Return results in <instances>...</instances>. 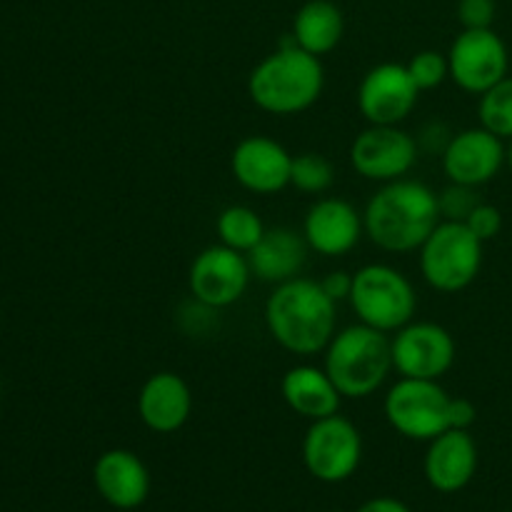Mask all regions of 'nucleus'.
<instances>
[{
    "label": "nucleus",
    "mask_w": 512,
    "mask_h": 512,
    "mask_svg": "<svg viewBox=\"0 0 512 512\" xmlns=\"http://www.w3.org/2000/svg\"><path fill=\"white\" fill-rule=\"evenodd\" d=\"M335 183V168L325 155L300 153L293 155V170H290V185L300 193L323 195Z\"/></svg>",
    "instance_id": "obj_25"
},
{
    "label": "nucleus",
    "mask_w": 512,
    "mask_h": 512,
    "mask_svg": "<svg viewBox=\"0 0 512 512\" xmlns=\"http://www.w3.org/2000/svg\"><path fill=\"white\" fill-rule=\"evenodd\" d=\"M358 512H410V508L403 503V500L373 498V500H368V503L360 505Z\"/></svg>",
    "instance_id": "obj_32"
},
{
    "label": "nucleus",
    "mask_w": 512,
    "mask_h": 512,
    "mask_svg": "<svg viewBox=\"0 0 512 512\" xmlns=\"http://www.w3.org/2000/svg\"><path fill=\"white\" fill-rule=\"evenodd\" d=\"M348 303L363 325L395 333L415 318L418 295L413 283L398 268L370 263L353 273V293Z\"/></svg>",
    "instance_id": "obj_6"
},
{
    "label": "nucleus",
    "mask_w": 512,
    "mask_h": 512,
    "mask_svg": "<svg viewBox=\"0 0 512 512\" xmlns=\"http://www.w3.org/2000/svg\"><path fill=\"white\" fill-rule=\"evenodd\" d=\"M308 250V243L298 230L268 228L260 243L248 253L250 273L270 285L288 283L303 273Z\"/></svg>",
    "instance_id": "obj_20"
},
{
    "label": "nucleus",
    "mask_w": 512,
    "mask_h": 512,
    "mask_svg": "<svg viewBox=\"0 0 512 512\" xmlns=\"http://www.w3.org/2000/svg\"><path fill=\"white\" fill-rule=\"evenodd\" d=\"M450 80L470 95H483L508 78L510 53L493 28L463 30L448 50Z\"/></svg>",
    "instance_id": "obj_9"
},
{
    "label": "nucleus",
    "mask_w": 512,
    "mask_h": 512,
    "mask_svg": "<svg viewBox=\"0 0 512 512\" xmlns=\"http://www.w3.org/2000/svg\"><path fill=\"white\" fill-rule=\"evenodd\" d=\"M483 240L465 223L440 220L420 245V273L438 293H460L478 280L483 268Z\"/></svg>",
    "instance_id": "obj_5"
},
{
    "label": "nucleus",
    "mask_w": 512,
    "mask_h": 512,
    "mask_svg": "<svg viewBox=\"0 0 512 512\" xmlns=\"http://www.w3.org/2000/svg\"><path fill=\"white\" fill-rule=\"evenodd\" d=\"M363 460V435L343 415L313 420L303 438V463L320 483L353 478Z\"/></svg>",
    "instance_id": "obj_8"
},
{
    "label": "nucleus",
    "mask_w": 512,
    "mask_h": 512,
    "mask_svg": "<svg viewBox=\"0 0 512 512\" xmlns=\"http://www.w3.org/2000/svg\"><path fill=\"white\" fill-rule=\"evenodd\" d=\"M250 278L253 273H250L248 255L218 243L195 255L188 270V288L200 305L220 310L243 298Z\"/></svg>",
    "instance_id": "obj_12"
},
{
    "label": "nucleus",
    "mask_w": 512,
    "mask_h": 512,
    "mask_svg": "<svg viewBox=\"0 0 512 512\" xmlns=\"http://www.w3.org/2000/svg\"><path fill=\"white\" fill-rule=\"evenodd\" d=\"M478 473V445L470 430H445L428 443L425 478L438 493H458Z\"/></svg>",
    "instance_id": "obj_19"
},
{
    "label": "nucleus",
    "mask_w": 512,
    "mask_h": 512,
    "mask_svg": "<svg viewBox=\"0 0 512 512\" xmlns=\"http://www.w3.org/2000/svg\"><path fill=\"white\" fill-rule=\"evenodd\" d=\"M293 155L268 135H248L230 155V173L240 188L255 195H275L290 185Z\"/></svg>",
    "instance_id": "obj_14"
},
{
    "label": "nucleus",
    "mask_w": 512,
    "mask_h": 512,
    "mask_svg": "<svg viewBox=\"0 0 512 512\" xmlns=\"http://www.w3.org/2000/svg\"><path fill=\"white\" fill-rule=\"evenodd\" d=\"M93 483L100 498L115 510H135L148 500L150 473L143 460L125 448L105 450L93 465Z\"/></svg>",
    "instance_id": "obj_17"
},
{
    "label": "nucleus",
    "mask_w": 512,
    "mask_h": 512,
    "mask_svg": "<svg viewBox=\"0 0 512 512\" xmlns=\"http://www.w3.org/2000/svg\"><path fill=\"white\" fill-rule=\"evenodd\" d=\"M505 150L508 148L503 138L478 125V128L455 133L440 158H443V170L450 183L480 188L498 178L505 165Z\"/></svg>",
    "instance_id": "obj_15"
},
{
    "label": "nucleus",
    "mask_w": 512,
    "mask_h": 512,
    "mask_svg": "<svg viewBox=\"0 0 512 512\" xmlns=\"http://www.w3.org/2000/svg\"><path fill=\"white\" fill-rule=\"evenodd\" d=\"M320 285H323L330 300L340 303V300H348L350 293H353V273H348V270H333V273H328L320 280Z\"/></svg>",
    "instance_id": "obj_30"
},
{
    "label": "nucleus",
    "mask_w": 512,
    "mask_h": 512,
    "mask_svg": "<svg viewBox=\"0 0 512 512\" xmlns=\"http://www.w3.org/2000/svg\"><path fill=\"white\" fill-rule=\"evenodd\" d=\"M418 140L400 125H368L350 145V165L373 183L405 178L418 163Z\"/></svg>",
    "instance_id": "obj_11"
},
{
    "label": "nucleus",
    "mask_w": 512,
    "mask_h": 512,
    "mask_svg": "<svg viewBox=\"0 0 512 512\" xmlns=\"http://www.w3.org/2000/svg\"><path fill=\"white\" fill-rule=\"evenodd\" d=\"M453 398L438 380L400 378L385 395V420L398 435L430 443L450 428Z\"/></svg>",
    "instance_id": "obj_7"
},
{
    "label": "nucleus",
    "mask_w": 512,
    "mask_h": 512,
    "mask_svg": "<svg viewBox=\"0 0 512 512\" xmlns=\"http://www.w3.org/2000/svg\"><path fill=\"white\" fill-rule=\"evenodd\" d=\"M393 350V370L400 378L440 380L458 358L455 338L448 328L425 320H410L390 338Z\"/></svg>",
    "instance_id": "obj_10"
},
{
    "label": "nucleus",
    "mask_w": 512,
    "mask_h": 512,
    "mask_svg": "<svg viewBox=\"0 0 512 512\" xmlns=\"http://www.w3.org/2000/svg\"><path fill=\"white\" fill-rule=\"evenodd\" d=\"M505 163H508V168L512 170V140H510L508 150H505Z\"/></svg>",
    "instance_id": "obj_33"
},
{
    "label": "nucleus",
    "mask_w": 512,
    "mask_h": 512,
    "mask_svg": "<svg viewBox=\"0 0 512 512\" xmlns=\"http://www.w3.org/2000/svg\"><path fill=\"white\" fill-rule=\"evenodd\" d=\"M480 203H483V200H480L478 188H470V185L460 183H450L448 188L440 190L438 195L440 218L455 220V223H465L468 215L473 213Z\"/></svg>",
    "instance_id": "obj_27"
},
{
    "label": "nucleus",
    "mask_w": 512,
    "mask_h": 512,
    "mask_svg": "<svg viewBox=\"0 0 512 512\" xmlns=\"http://www.w3.org/2000/svg\"><path fill=\"white\" fill-rule=\"evenodd\" d=\"M438 193L420 180L385 183L363 213L365 235L385 253H413L440 223Z\"/></svg>",
    "instance_id": "obj_2"
},
{
    "label": "nucleus",
    "mask_w": 512,
    "mask_h": 512,
    "mask_svg": "<svg viewBox=\"0 0 512 512\" xmlns=\"http://www.w3.org/2000/svg\"><path fill=\"white\" fill-rule=\"evenodd\" d=\"M335 300L328 298L320 280L293 278L275 285L265 303V325L275 343L288 353L310 358L328 348L338 333Z\"/></svg>",
    "instance_id": "obj_1"
},
{
    "label": "nucleus",
    "mask_w": 512,
    "mask_h": 512,
    "mask_svg": "<svg viewBox=\"0 0 512 512\" xmlns=\"http://www.w3.org/2000/svg\"><path fill=\"white\" fill-rule=\"evenodd\" d=\"M365 233L363 215L343 198H320L308 208L303 220V238L313 253L325 258L348 255Z\"/></svg>",
    "instance_id": "obj_16"
},
{
    "label": "nucleus",
    "mask_w": 512,
    "mask_h": 512,
    "mask_svg": "<svg viewBox=\"0 0 512 512\" xmlns=\"http://www.w3.org/2000/svg\"><path fill=\"white\" fill-rule=\"evenodd\" d=\"M405 68H408L410 78L418 85L420 93L440 88L450 78L448 53H438V50H420L405 63Z\"/></svg>",
    "instance_id": "obj_26"
},
{
    "label": "nucleus",
    "mask_w": 512,
    "mask_h": 512,
    "mask_svg": "<svg viewBox=\"0 0 512 512\" xmlns=\"http://www.w3.org/2000/svg\"><path fill=\"white\" fill-rule=\"evenodd\" d=\"M465 225H468V228L473 230V235H478L483 243H488V240H493L495 235L503 230V213H500L495 205L480 203L478 208L468 215Z\"/></svg>",
    "instance_id": "obj_29"
},
{
    "label": "nucleus",
    "mask_w": 512,
    "mask_h": 512,
    "mask_svg": "<svg viewBox=\"0 0 512 512\" xmlns=\"http://www.w3.org/2000/svg\"><path fill=\"white\" fill-rule=\"evenodd\" d=\"M265 230L268 228L260 220V215L248 205H228L225 210H220L218 220H215V233H218L220 245H228V248L245 255L260 243Z\"/></svg>",
    "instance_id": "obj_23"
},
{
    "label": "nucleus",
    "mask_w": 512,
    "mask_h": 512,
    "mask_svg": "<svg viewBox=\"0 0 512 512\" xmlns=\"http://www.w3.org/2000/svg\"><path fill=\"white\" fill-rule=\"evenodd\" d=\"M280 395L295 415L310 423L330 418L343 405L340 390L335 388L325 368L318 365H293L280 380Z\"/></svg>",
    "instance_id": "obj_21"
},
{
    "label": "nucleus",
    "mask_w": 512,
    "mask_h": 512,
    "mask_svg": "<svg viewBox=\"0 0 512 512\" xmlns=\"http://www.w3.org/2000/svg\"><path fill=\"white\" fill-rule=\"evenodd\" d=\"M323 368L343 398H370L393 370L388 333L363 323L338 330L323 350Z\"/></svg>",
    "instance_id": "obj_4"
},
{
    "label": "nucleus",
    "mask_w": 512,
    "mask_h": 512,
    "mask_svg": "<svg viewBox=\"0 0 512 512\" xmlns=\"http://www.w3.org/2000/svg\"><path fill=\"white\" fill-rule=\"evenodd\" d=\"M480 125L503 140H512V75L480 95Z\"/></svg>",
    "instance_id": "obj_24"
},
{
    "label": "nucleus",
    "mask_w": 512,
    "mask_h": 512,
    "mask_svg": "<svg viewBox=\"0 0 512 512\" xmlns=\"http://www.w3.org/2000/svg\"><path fill=\"white\" fill-rule=\"evenodd\" d=\"M193 413L190 385L178 373L160 370L143 383L138 393V418L158 435L178 433Z\"/></svg>",
    "instance_id": "obj_18"
},
{
    "label": "nucleus",
    "mask_w": 512,
    "mask_h": 512,
    "mask_svg": "<svg viewBox=\"0 0 512 512\" xmlns=\"http://www.w3.org/2000/svg\"><path fill=\"white\" fill-rule=\"evenodd\" d=\"M343 33V10L333 0H308L295 13L290 38L295 40L298 48L323 58V55L333 53L338 48L340 40H343Z\"/></svg>",
    "instance_id": "obj_22"
},
{
    "label": "nucleus",
    "mask_w": 512,
    "mask_h": 512,
    "mask_svg": "<svg viewBox=\"0 0 512 512\" xmlns=\"http://www.w3.org/2000/svg\"><path fill=\"white\" fill-rule=\"evenodd\" d=\"M475 420H478V408L468 398H453V403H450V428L470 430Z\"/></svg>",
    "instance_id": "obj_31"
},
{
    "label": "nucleus",
    "mask_w": 512,
    "mask_h": 512,
    "mask_svg": "<svg viewBox=\"0 0 512 512\" xmlns=\"http://www.w3.org/2000/svg\"><path fill=\"white\" fill-rule=\"evenodd\" d=\"M498 3L495 0H458V20L463 30L493 28Z\"/></svg>",
    "instance_id": "obj_28"
},
{
    "label": "nucleus",
    "mask_w": 512,
    "mask_h": 512,
    "mask_svg": "<svg viewBox=\"0 0 512 512\" xmlns=\"http://www.w3.org/2000/svg\"><path fill=\"white\" fill-rule=\"evenodd\" d=\"M325 88V70L318 55L298 48L293 38L265 55L248 78V95L270 115H298L313 108Z\"/></svg>",
    "instance_id": "obj_3"
},
{
    "label": "nucleus",
    "mask_w": 512,
    "mask_h": 512,
    "mask_svg": "<svg viewBox=\"0 0 512 512\" xmlns=\"http://www.w3.org/2000/svg\"><path fill=\"white\" fill-rule=\"evenodd\" d=\"M418 85L405 63H380L358 85V108L370 125H400L418 105Z\"/></svg>",
    "instance_id": "obj_13"
}]
</instances>
